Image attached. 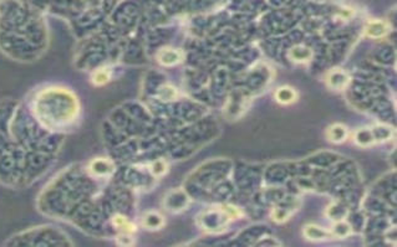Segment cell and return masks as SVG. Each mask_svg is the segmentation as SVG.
<instances>
[{
	"instance_id": "2e32d148",
	"label": "cell",
	"mask_w": 397,
	"mask_h": 247,
	"mask_svg": "<svg viewBox=\"0 0 397 247\" xmlns=\"http://www.w3.org/2000/svg\"><path fill=\"white\" fill-rule=\"evenodd\" d=\"M166 170H167V164L164 163L163 161L154 162V163L152 164V166H151V171H152V174L156 175V177L163 175V174L166 173Z\"/></svg>"
},
{
	"instance_id": "5bb4252c",
	"label": "cell",
	"mask_w": 397,
	"mask_h": 247,
	"mask_svg": "<svg viewBox=\"0 0 397 247\" xmlns=\"http://www.w3.org/2000/svg\"><path fill=\"white\" fill-rule=\"evenodd\" d=\"M110 80V72L106 70V68H100L92 75V82L97 86H101V84H105L106 82H109Z\"/></svg>"
},
{
	"instance_id": "7a4b0ae2",
	"label": "cell",
	"mask_w": 397,
	"mask_h": 247,
	"mask_svg": "<svg viewBox=\"0 0 397 247\" xmlns=\"http://www.w3.org/2000/svg\"><path fill=\"white\" fill-rule=\"evenodd\" d=\"M389 31V25L382 20H373V21L367 22L366 27H365V34L369 38L377 39L382 38L383 35H386Z\"/></svg>"
},
{
	"instance_id": "4fadbf2b",
	"label": "cell",
	"mask_w": 397,
	"mask_h": 247,
	"mask_svg": "<svg viewBox=\"0 0 397 247\" xmlns=\"http://www.w3.org/2000/svg\"><path fill=\"white\" fill-rule=\"evenodd\" d=\"M113 224H115L117 227L122 228L125 232H133L134 230H136V227H134L133 224L130 223L129 220H127L126 217L125 216H121V215H117V216H115V219H113Z\"/></svg>"
},
{
	"instance_id": "5b68a950",
	"label": "cell",
	"mask_w": 397,
	"mask_h": 247,
	"mask_svg": "<svg viewBox=\"0 0 397 247\" xmlns=\"http://www.w3.org/2000/svg\"><path fill=\"white\" fill-rule=\"evenodd\" d=\"M181 52L173 49H163L158 54V61L164 66H173L181 61Z\"/></svg>"
},
{
	"instance_id": "6da1fadb",
	"label": "cell",
	"mask_w": 397,
	"mask_h": 247,
	"mask_svg": "<svg viewBox=\"0 0 397 247\" xmlns=\"http://www.w3.org/2000/svg\"><path fill=\"white\" fill-rule=\"evenodd\" d=\"M349 82H350V77L342 70L335 68L331 72H329L328 86L332 90H342V88H345L348 86Z\"/></svg>"
},
{
	"instance_id": "9a60e30c",
	"label": "cell",
	"mask_w": 397,
	"mask_h": 247,
	"mask_svg": "<svg viewBox=\"0 0 397 247\" xmlns=\"http://www.w3.org/2000/svg\"><path fill=\"white\" fill-rule=\"evenodd\" d=\"M291 215V210H287L285 209V207H277V209L273 210V214H271V216H273L274 221H277V223H283V221H285L287 219V217L290 216Z\"/></svg>"
},
{
	"instance_id": "52a82bcc",
	"label": "cell",
	"mask_w": 397,
	"mask_h": 247,
	"mask_svg": "<svg viewBox=\"0 0 397 247\" xmlns=\"http://www.w3.org/2000/svg\"><path fill=\"white\" fill-rule=\"evenodd\" d=\"M355 142L360 147H370L375 143L371 128H361L355 133Z\"/></svg>"
},
{
	"instance_id": "3957f363",
	"label": "cell",
	"mask_w": 397,
	"mask_h": 247,
	"mask_svg": "<svg viewBox=\"0 0 397 247\" xmlns=\"http://www.w3.org/2000/svg\"><path fill=\"white\" fill-rule=\"evenodd\" d=\"M90 170L93 175L104 177V175H107L113 170V164L107 159L99 158V159H95V161L91 162Z\"/></svg>"
},
{
	"instance_id": "30bf717a",
	"label": "cell",
	"mask_w": 397,
	"mask_h": 247,
	"mask_svg": "<svg viewBox=\"0 0 397 247\" xmlns=\"http://www.w3.org/2000/svg\"><path fill=\"white\" fill-rule=\"evenodd\" d=\"M275 98L279 103L289 104L296 100V92L290 87H282L275 93Z\"/></svg>"
},
{
	"instance_id": "8fae6325",
	"label": "cell",
	"mask_w": 397,
	"mask_h": 247,
	"mask_svg": "<svg viewBox=\"0 0 397 247\" xmlns=\"http://www.w3.org/2000/svg\"><path fill=\"white\" fill-rule=\"evenodd\" d=\"M143 225L147 228H159L163 225V219L161 215L157 212H148L145 217H143Z\"/></svg>"
},
{
	"instance_id": "9c48e42d",
	"label": "cell",
	"mask_w": 397,
	"mask_h": 247,
	"mask_svg": "<svg viewBox=\"0 0 397 247\" xmlns=\"http://www.w3.org/2000/svg\"><path fill=\"white\" fill-rule=\"evenodd\" d=\"M371 132H373L375 143L376 142H381V143H382V142L389 141L392 137V128L385 124L375 125V127L371 128Z\"/></svg>"
},
{
	"instance_id": "e0dca14e",
	"label": "cell",
	"mask_w": 397,
	"mask_h": 247,
	"mask_svg": "<svg viewBox=\"0 0 397 247\" xmlns=\"http://www.w3.org/2000/svg\"><path fill=\"white\" fill-rule=\"evenodd\" d=\"M159 96H161L164 101H170V100H173V98L177 96V93H176V90L173 88V87L164 86V87H162L161 92H159Z\"/></svg>"
},
{
	"instance_id": "ba28073f",
	"label": "cell",
	"mask_w": 397,
	"mask_h": 247,
	"mask_svg": "<svg viewBox=\"0 0 397 247\" xmlns=\"http://www.w3.org/2000/svg\"><path fill=\"white\" fill-rule=\"evenodd\" d=\"M328 137L334 143H341L348 137V129L342 124H334L329 128Z\"/></svg>"
},
{
	"instance_id": "7c38bea8",
	"label": "cell",
	"mask_w": 397,
	"mask_h": 247,
	"mask_svg": "<svg viewBox=\"0 0 397 247\" xmlns=\"http://www.w3.org/2000/svg\"><path fill=\"white\" fill-rule=\"evenodd\" d=\"M336 237H348L351 235V226L345 221H339L332 228V234Z\"/></svg>"
},
{
	"instance_id": "277c9868",
	"label": "cell",
	"mask_w": 397,
	"mask_h": 247,
	"mask_svg": "<svg viewBox=\"0 0 397 247\" xmlns=\"http://www.w3.org/2000/svg\"><path fill=\"white\" fill-rule=\"evenodd\" d=\"M304 236L312 241H320V240L330 239L332 236L331 232L326 231L325 228L316 225H308L304 227Z\"/></svg>"
},
{
	"instance_id": "8992f818",
	"label": "cell",
	"mask_w": 397,
	"mask_h": 247,
	"mask_svg": "<svg viewBox=\"0 0 397 247\" xmlns=\"http://www.w3.org/2000/svg\"><path fill=\"white\" fill-rule=\"evenodd\" d=\"M312 51L307 46L303 45H296V46L291 47L289 51V57L295 62H308L311 59Z\"/></svg>"
}]
</instances>
